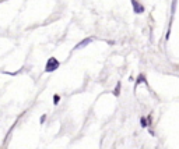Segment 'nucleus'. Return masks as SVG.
I'll use <instances>...</instances> for the list:
<instances>
[{
	"label": "nucleus",
	"instance_id": "1",
	"mask_svg": "<svg viewBox=\"0 0 179 149\" xmlns=\"http://www.w3.org/2000/svg\"><path fill=\"white\" fill-rule=\"evenodd\" d=\"M57 67H59V62L56 60V57H49V59H48L46 68H45V70H46L48 72H52V71H55Z\"/></svg>",
	"mask_w": 179,
	"mask_h": 149
},
{
	"label": "nucleus",
	"instance_id": "2",
	"mask_svg": "<svg viewBox=\"0 0 179 149\" xmlns=\"http://www.w3.org/2000/svg\"><path fill=\"white\" fill-rule=\"evenodd\" d=\"M132 6H133L134 13H137V14H141V13L144 11V7L141 6V4L139 3V1H137V0H132Z\"/></svg>",
	"mask_w": 179,
	"mask_h": 149
},
{
	"label": "nucleus",
	"instance_id": "3",
	"mask_svg": "<svg viewBox=\"0 0 179 149\" xmlns=\"http://www.w3.org/2000/svg\"><path fill=\"white\" fill-rule=\"evenodd\" d=\"M93 42V38H86L84 40H81L80 43H77V46H74V49H83V47H86L87 45H90Z\"/></svg>",
	"mask_w": 179,
	"mask_h": 149
},
{
	"label": "nucleus",
	"instance_id": "4",
	"mask_svg": "<svg viewBox=\"0 0 179 149\" xmlns=\"http://www.w3.org/2000/svg\"><path fill=\"white\" fill-rule=\"evenodd\" d=\"M59 100H60V96H59V95H55V96H53V103H55V105H57V103H59Z\"/></svg>",
	"mask_w": 179,
	"mask_h": 149
},
{
	"label": "nucleus",
	"instance_id": "5",
	"mask_svg": "<svg viewBox=\"0 0 179 149\" xmlns=\"http://www.w3.org/2000/svg\"><path fill=\"white\" fill-rule=\"evenodd\" d=\"M119 88H120V84H117V85H116V89H115V95H116V96L119 95Z\"/></svg>",
	"mask_w": 179,
	"mask_h": 149
},
{
	"label": "nucleus",
	"instance_id": "6",
	"mask_svg": "<svg viewBox=\"0 0 179 149\" xmlns=\"http://www.w3.org/2000/svg\"><path fill=\"white\" fill-rule=\"evenodd\" d=\"M45 118H46V116H45V114H44V116H42V117H41V123H44V121H45Z\"/></svg>",
	"mask_w": 179,
	"mask_h": 149
}]
</instances>
